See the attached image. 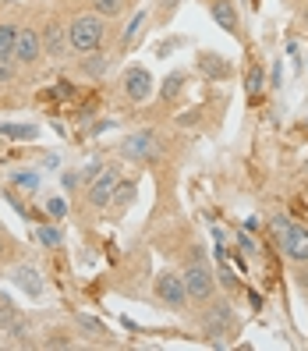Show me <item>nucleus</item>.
Wrapping results in <instances>:
<instances>
[{
    "label": "nucleus",
    "instance_id": "nucleus-43",
    "mask_svg": "<svg viewBox=\"0 0 308 351\" xmlns=\"http://www.w3.org/2000/svg\"><path fill=\"white\" fill-rule=\"evenodd\" d=\"M0 146H4V138H0Z\"/></svg>",
    "mask_w": 308,
    "mask_h": 351
},
{
    "label": "nucleus",
    "instance_id": "nucleus-23",
    "mask_svg": "<svg viewBox=\"0 0 308 351\" xmlns=\"http://www.w3.org/2000/svg\"><path fill=\"white\" fill-rule=\"evenodd\" d=\"M36 234H39V241H43L47 249H60V245H64V231H60V220L43 217V220L36 223Z\"/></svg>",
    "mask_w": 308,
    "mask_h": 351
},
{
    "label": "nucleus",
    "instance_id": "nucleus-9",
    "mask_svg": "<svg viewBox=\"0 0 308 351\" xmlns=\"http://www.w3.org/2000/svg\"><path fill=\"white\" fill-rule=\"evenodd\" d=\"M163 146H167V138H163L159 128H135L128 132L125 138L117 142V156L120 160H128V163H156Z\"/></svg>",
    "mask_w": 308,
    "mask_h": 351
},
{
    "label": "nucleus",
    "instance_id": "nucleus-13",
    "mask_svg": "<svg viewBox=\"0 0 308 351\" xmlns=\"http://www.w3.org/2000/svg\"><path fill=\"white\" fill-rule=\"evenodd\" d=\"M195 75L202 82H209V86H227V82H234L238 68H234V60L227 53H220V50H195Z\"/></svg>",
    "mask_w": 308,
    "mask_h": 351
},
{
    "label": "nucleus",
    "instance_id": "nucleus-22",
    "mask_svg": "<svg viewBox=\"0 0 308 351\" xmlns=\"http://www.w3.org/2000/svg\"><path fill=\"white\" fill-rule=\"evenodd\" d=\"M181 4L184 0H153V25L156 29H170V22H174V14L181 11Z\"/></svg>",
    "mask_w": 308,
    "mask_h": 351
},
{
    "label": "nucleus",
    "instance_id": "nucleus-24",
    "mask_svg": "<svg viewBox=\"0 0 308 351\" xmlns=\"http://www.w3.org/2000/svg\"><path fill=\"white\" fill-rule=\"evenodd\" d=\"M135 192H138V184L128 181V178H120L117 189H114V199H110V210H114V213H125L128 206L135 202Z\"/></svg>",
    "mask_w": 308,
    "mask_h": 351
},
{
    "label": "nucleus",
    "instance_id": "nucleus-8",
    "mask_svg": "<svg viewBox=\"0 0 308 351\" xmlns=\"http://www.w3.org/2000/svg\"><path fill=\"white\" fill-rule=\"evenodd\" d=\"M270 227H273V234H277V245H280V252L287 263H308V227L298 223L294 217H287V213H273L270 217Z\"/></svg>",
    "mask_w": 308,
    "mask_h": 351
},
{
    "label": "nucleus",
    "instance_id": "nucleus-29",
    "mask_svg": "<svg viewBox=\"0 0 308 351\" xmlns=\"http://www.w3.org/2000/svg\"><path fill=\"white\" fill-rule=\"evenodd\" d=\"M11 259H18V245L4 234V231H0V266H4V263H11Z\"/></svg>",
    "mask_w": 308,
    "mask_h": 351
},
{
    "label": "nucleus",
    "instance_id": "nucleus-14",
    "mask_svg": "<svg viewBox=\"0 0 308 351\" xmlns=\"http://www.w3.org/2000/svg\"><path fill=\"white\" fill-rule=\"evenodd\" d=\"M244 50H248V57H244V99H248V107H259L262 96L270 93V86H266V82H270V71H266V60L252 43Z\"/></svg>",
    "mask_w": 308,
    "mask_h": 351
},
{
    "label": "nucleus",
    "instance_id": "nucleus-35",
    "mask_svg": "<svg viewBox=\"0 0 308 351\" xmlns=\"http://www.w3.org/2000/svg\"><path fill=\"white\" fill-rule=\"evenodd\" d=\"M266 86H270V89H280V86H283V64H280V60H273V68H270V82H266Z\"/></svg>",
    "mask_w": 308,
    "mask_h": 351
},
{
    "label": "nucleus",
    "instance_id": "nucleus-27",
    "mask_svg": "<svg viewBox=\"0 0 308 351\" xmlns=\"http://www.w3.org/2000/svg\"><path fill=\"white\" fill-rule=\"evenodd\" d=\"M22 68H18L14 64V60H4V64H0V89H4V93H11L14 86H18V82H22Z\"/></svg>",
    "mask_w": 308,
    "mask_h": 351
},
{
    "label": "nucleus",
    "instance_id": "nucleus-42",
    "mask_svg": "<svg viewBox=\"0 0 308 351\" xmlns=\"http://www.w3.org/2000/svg\"><path fill=\"white\" fill-rule=\"evenodd\" d=\"M305 128H308V117H305Z\"/></svg>",
    "mask_w": 308,
    "mask_h": 351
},
{
    "label": "nucleus",
    "instance_id": "nucleus-20",
    "mask_svg": "<svg viewBox=\"0 0 308 351\" xmlns=\"http://www.w3.org/2000/svg\"><path fill=\"white\" fill-rule=\"evenodd\" d=\"M0 138L4 142H36L39 138V125H29V121H0Z\"/></svg>",
    "mask_w": 308,
    "mask_h": 351
},
{
    "label": "nucleus",
    "instance_id": "nucleus-10",
    "mask_svg": "<svg viewBox=\"0 0 308 351\" xmlns=\"http://www.w3.org/2000/svg\"><path fill=\"white\" fill-rule=\"evenodd\" d=\"M153 29V8H131L125 14V25H114V36H110V53L114 60L131 53L142 39H146V32Z\"/></svg>",
    "mask_w": 308,
    "mask_h": 351
},
{
    "label": "nucleus",
    "instance_id": "nucleus-38",
    "mask_svg": "<svg viewBox=\"0 0 308 351\" xmlns=\"http://www.w3.org/2000/svg\"><path fill=\"white\" fill-rule=\"evenodd\" d=\"M259 227H262V223H259L255 217H248V220H244V231H259Z\"/></svg>",
    "mask_w": 308,
    "mask_h": 351
},
{
    "label": "nucleus",
    "instance_id": "nucleus-36",
    "mask_svg": "<svg viewBox=\"0 0 308 351\" xmlns=\"http://www.w3.org/2000/svg\"><path fill=\"white\" fill-rule=\"evenodd\" d=\"M64 189H68V195H75L81 189V174L78 171H64Z\"/></svg>",
    "mask_w": 308,
    "mask_h": 351
},
{
    "label": "nucleus",
    "instance_id": "nucleus-16",
    "mask_svg": "<svg viewBox=\"0 0 308 351\" xmlns=\"http://www.w3.org/2000/svg\"><path fill=\"white\" fill-rule=\"evenodd\" d=\"M68 64H71V71H75L78 78H86V82H103V78L110 75V68H114V53L103 47V50H92V53L71 57Z\"/></svg>",
    "mask_w": 308,
    "mask_h": 351
},
{
    "label": "nucleus",
    "instance_id": "nucleus-19",
    "mask_svg": "<svg viewBox=\"0 0 308 351\" xmlns=\"http://www.w3.org/2000/svg\"><path fill=\"white\" fill-rule=\"evenodd\" d=\"M8 184L14 192H22V195H36L39 189H43V171L39 167H11L8 171Z\"/></svg>",
    "mask_w": 308,
    "mask_h": 351
},
{
    "label": "nucleus",
    "instance_id": "nucleus-6",
    "mask_svg": "<svg viewBox=\"0 0 308 351\" xmlns=\"http://www.w3.org/2000/svg\"><path fill=\"white\" fill-rule=\"evenodd\" d=\"M153 302L159 308H167V313H174L177 319H192V295L184 287L177 266H167V270H159L153 277Z\"/></svg>",
    "mask_w": 308,
    "mask_h": 351
},
{
    "label": "nucleus",
    "instance_id": "nucleus-15",
    "mask_svg": "<svg viewBox=\"0 0 308 351\" xmlns=\"http://www.w3.org/2000/svg\"><path fill=\"white\" fill-rule=\"evenodd\" d=\"M22 18H25V4H11V0L0 4V64L14 60V43H18Z\"/></svg>",
    "mask_w": 308,
    "mask_h": 351
},
{
    "label": "nucleus",
    "instance_id": "nucleus-7",
    "mask_svg": "<svg viewBox=\"0 0 308 351\" xmlns=\"http://www.w3.org/2000/svg\"><path fill=\"white\" fill-rule=\"evenodd\" d=\"M114 93H117L120 103H128V107H142V103H149L156 96V78L142 60H131V64H125L117 71Z\"/></svg>",
    "mask_w": 308,
    "mask_h": 351
},
{
    "label": "nucleus",
    "instance_id": "nucleus-21",
    "mask_svg": "<svg viewBox=\"0 0 308 351\" xmlns=\"http://www.w3.org/2000/svg\"><path fill=\"white\" fill-rule=\"evenodd\" d=\"M86 4L92 8V11H99L103 18H107V22H120V18H125L131 8H135V0H86Z\"/></svg>",
    "mask_w": 308,
    "mask_h": 351
},
{
    "label": "nucleus",
    "instance_id": "nucleus-40",
    "mask_svg": "<svg viewBox=\"0 0 308 351\" xmlns=\"http://www.w3.org/2000/svg\"><path fill=\"white\" fill-rule=\"evenodd\" d=\"M244 4H248V8H252V11L259 14V8H262V0H244Z\"/></svg>",
    "mask_w": 308,
    "mask_h": 351
},
{
    "label": "nucleus",
    "instance_id": "nucleus-12",
    "mask_svg": "<svg viewBox=\"0 0 308 351\" xmlns=\"http://www.w3.org/2000/svg\"><path fill=\"white\" fill-rule=\"evenodd\" d=\"M202 8L209 11V18H213V22L234 39V43H241V47H248V43H252L248 29H244V18H241L238 0H202Z\"/></svg>",
    "mask_w": 308,
    "mask_h": 351
},
{
    "label": "nucleus",
    "instance_id": "nucleus-31",
    "mask_svg": "<svg viewBox=\"0 0 308 351\" xmlns=\"http://www.w3.org/2000/svg\"><path fill=\"white\" fill-rule=\"evenodd\" d=\"M238 249H241L244 256H248V259H255V256H259V245L252 241V231H241V234H238Z\"/></svg>",
    "mask_w": 308,
    "mask_h": 351
},
{
    "label": "nucleus",
    "instance_id": "nucleus-25",
    "mask_svg": "<svg viewBox=\"0 0 308 351\" xmlns=\"http://www.w3.org/2000/svg\"><path fill=\"white\" fill-rule=\"evenodd\" d=\"M68 210H71V202H68V195H47L43 199V217H50V220H64L68 217Z\"/></svg>",
    "mask_w": 308,
    "mask_h": 351
},
{
    "label": "nucleus",
    "instance_id": "nucleus-17",
    "mask_svg": "<svg viewBox=\"0 0 308 351\" xmlns=\"http://www.w3.org/2000/svg\"><path fill=\"white\" fill-rule=\"evenodd\" d=\"M11 280H14L18 291L29 295L32 302H39V298L47 295V280H43V274H39L32 263H14L11 266Z\"/></svg>",
    "mask_w": 308,
    "mask_h": 351
},
{
    "label": "nucleus",
    "instance_id": "nucleus-37",
    "mask_svg": "<svg viewBox=\"0 0 308 351\" xmlns=\"http://www.w3.org/2000/svg\"><path fill=\"white\" fill-rule=\"evenodd\" d=\"M11 103H14V96H11V93H4V89H0V110H8Z\"/></svg>",
    "mask_w": 308,
    "mask_h": 351
},
{
    "label": "nucleus",
    "instance_id": "nucleus-18",
    "mask_svg": "<svg viewBox=\"0 0 308 351\" xmlns=\"http://www.w3.org/2000/svg\"><path fill=\"white\" fill-rule=\"evenodd\" d=\"M192 75L188 71H170L167 78H163L159 82V89H156V96H159V103H163V107H174V103L184 96V93H188V86H192V82H188Z\"/></svg>",
    "mask_w": 308,
    "mask_h": 351
},
{
    "label": "nucleus",
    "instance_id": "nucleus-26",
    "mask_svg": "<svg viewBox=\"0 0 308 351\" xmlns=\"http://www.w3.org/2000/svg\"><path fill=\"white\" fill-rule=\"evenodd\" d=\"M75 330H78V334H89V337H110V330L103 326L96 316H86V313L75 316Z\"/></svg>",
    "mask_w": 308,
    "mask_h": 351
},
{
    "label": "nucleus",
    "instance_id": "nucleus-4",
    "mask_svg": "<svg viewBox=\"0 0 308 351\" xmlns=\"http://www.w3.org/2000/svg\"><path fill=\"white\" fill-rule=\"evenodd\" d=\"M36 18H39V32H43V53L47 64L60 68L71 60V47H68V25H64V4L60 0H32Z\"/></svg>",
    "mask_w": 308,
    "mask_h": 351
},
{
    "label": "nucleus",
    "instance_id": "nucleus-11",
    "mask_svg": "<svg viewBox=\"0 0 308 351\" xmlns=\"http://www.w3.org/2000/svg\"><path fill=\"white\" fill-rule=\"evenodd\" d=\"M125 178V167L120 163H107L89 184H81V210H89V213H107L110 210V199H114V189H117V181Z\"/></svg>",
    "mask_w": 308,
    "mask_h": 351
},
{
    "label": "nucleus",
    "instance_id": "nucleus-30",
    "mask_svg": "<svg viewBox=\"0 0 308 351\" xmlns=\"http://www.w3.org/2000/svg\"><path fill=\"white\" fill-rule=\"evenodd\" d=\"M78 341H71V334H64V330H60V334H50L47 341H39V348H75Z\"/></svg>",
    "mask_w": 308,
    "mask_h": 351
},
{
    "label": "nucleus",
    "instance_id": "nucleus-32",
    "mask_svg": "<svg viewBox=\"0 0 308 351\" xmlns=\"http://www.w3.org/2000/svg\"><path fill=\"white\" fill-rule=\"evenodd\" d=\"M103 167H107V163H103V160H89L86 167H78V174H81V184H89V181H92V178H96V174H99Z\"/></svg>",
    "mask_w": 308,
    "mask_h": 351
},
{
    "label": "nucleus",
    "instance_id": "nucleus-2",
    "mask_svg": "<svg viewBox=\"0 0 308 351\" xmlns=\"http://www.w3.org/2000/svg\"><path fill=\"white\" fill-rule=\"evenodd\" d=\"M64 4V25H68V47L71 57L78 53H92V50H110V36L114 22H107L99 11H92L86 0H60Z\"/></svg>",
    "mask_w": 308,
    "mask_h": 351
},
{
    "label": "nucleus",
    "instance_id": "nucleus-1",
    "mask_svg": "<svg viewBox=\"0 0 308 351\" xmlns=\"http://www.w3.org/2000/svg\"><path fill=\"white\" fill-rule=\"evenodd\" d=\"M159 249H167L163 256L174 252V266H177V274H181L184 287H188L192 305L209 302V298L220 291V287H216V270H213V263L205 259L202 245H198L188 231H181L177 241H163V238H159Z\"/></svg>",
    "mask_w": 308,
    "mask_h": 351
},
{
    "label": "nucleus",
    "instance_id": "nucleus-28",
    "mask_svg": "<svg viewBox=\"0 0 308 351\" xmlns=\"http://www.w3.org/2000/svg\"><path fill=\"white\" fill-rule=\"evenodd\" d=\"M216 287H223V291H227V295H234L238 291V277L231 274V270H223V266H220V270H216Z\"/></svg>",
    "mask_w": 308,
    "mask_h": 351
},
{
    "label": "nucleus",
    "instance_id": "nucleus-34",
    "mask_svg": "<svg viewBox=\"0 0 308 351\" xmlns=\"http://www.w3.org/2000/svg\"><path fill=\"white\" fill-rule=\"evenodd\" d=\"M294 280H298V291L308 298V263H301V266H294Z\"/></svg>",
    "mask_w": 308,
    "mask_h": 351
},
{
    "label": "nucleus",
    "instance_id": "nucleus-39",
    "mask_svg": "<svg viewBox=\"0 0 308 351\" xmlns=\"http://www.w3.org/2000/svg\"><path fill=\"white\" fill-rule=\"evenodd\" d=\"M301 25L308 29V0H305V4H301Z\"/></svg>",
    "mask_w": 308,
    "mask_h": 351
},
{
    "label": "nucleus",
    "instance_id": "nucleus-41",
    "mask_svg": "<svg viewBox=\"0 0 308 351\" xmlns=\"http://www.w3.org/2000/svg\"><path fill=\"white\" fill-rule=\"evenodd\" d=\"M280 4H287V8H298V4H301V0H280Z\"/></svg>",
    "mask_w": 308,
    "mask_h": 351
},
{
    "label": "nucleus",
    "instance_id": "nucleus-33",
    "mask_svg": "<svg viewBox=\"0 0 308 351\" xmlns=\"http://www.w3.org/2000/svg\"><path fill=\"white\" fill-rule=\"evenodd\" d=\"M39 171L57 174V171H60V156H57V153H39Z\"/></svg>",
    "mask_w": 308,
    "mask_h": 351
},
{
    "label": "nucleus",
    "instance_id": "nucleus-5",
    "mask_svg": "<svg viewBox=\"0 0 308 351\" xmlns=\"http://www.w3.org/2000/svg\"><path fill=\"white\" fill-rule=\"evenodd\" d=\"M14 64L22 68L25 75H36L39 68L47 64V53H43V32H39V18H36V8H32V4H25V18H22V29H18Z\"/></svg>",
    "mask_w": 308,
    "mask_h": 351
},
{
    "label": "nucleus",
    "instance_id": "nucleus-3",
    "mask_svg": "<svg viewBox=\"0 0 308 351\" xmlns=\"http://www.w3.org/2000/svg\"><path fill=\"white\" fill-rule=\"evenodd\" d=\"M195 326L213 348H227L241 334V316H238L231 295H213L209 302H202L198 316H195Z\"/></svg>",
    "mask_w": 308,
    "mask_h": 351
},
{
    "label": "nucleus",
    "instance_id": "nucleus-44",
    "mask_svg": "<svg viewBox=\"0 0 308 351\" xmlns=\"http://www.w3.org/2000/svg\"><path fill=\"white\" fill-rule=\"evenodd\" d=\"M0 4H4V0H0Z\"/></svg>",
    "mask_w": 308,
    "mask_h": 351
}]
</instances>
